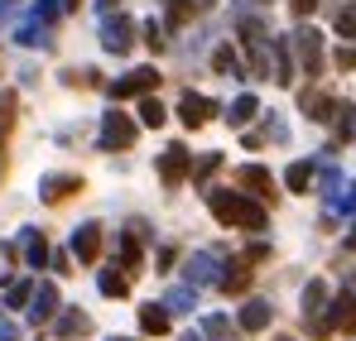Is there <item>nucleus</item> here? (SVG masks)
Here are the masks:
<instances>
[{
  "label": "nucleus",
  "mask_w": 356,
  "mask_h": 341,
  "mask_svg": "<svg viewBox=\"0 0 356 341\" xmlns=\"http://www.w3.org/2000/svg\"><path fill=\"white\" fill-rule=\"evenodd\" d=\"M207 207L222 226H236V231H265V222H270V212L255 197L232 192V188H207Z\"/></svg>",
  "instance_id": "nucleus-1"
},
{
  "label": "nucleus",
  "mask_w": 356,
  "mask_h": 341,
  "mask_svg": "<svg viewBox=\"0 0 356 341\" xmlns=\"http://www.w3.org/2000/svg\"><path fill=\"white\" fill-rule=\"evenodd\" d=\"M289 44H294V53H298V67H303L308 77H318V72H323V34H318L313 24H303V29L289 34Z\"/></svg>",
  "instance_id": "nucleus-2"
},
{
  "label": "nucleus",
  "mask_w": 356,
  "mask_h": 341,
  "mask_svg": "<svg viewBox=\"0 0 356 341\" xmlns=\"http://www.w3.org/2000/svg\"><path fill=\"white\" fill-rule=\"evenodd\" d=\"M135 135H140V125H135L130 115L106 111V115H102V140H97V144L111 154V149H130V144H135Z\"/></svg>",
  "instance_id": "nucleus-3"
},
{
  "label": "nucleus",
  "mask_w": 356,
  "mask_h": 341,
  "mask_svg": "<svg viewBox=\"0 0 356 341\" xmlns=\"http://www.w3.org/2000/svg\"><path fill=\"white\" fill-rule=\"evenodd\" d=\"M159 87V72L154 67H135V72H125L116 82H106V97L111 101H125V97H149Z\"/></svg>",
  "instance_id": "nucleus-4"
},
{
  "label": "nucleus",
  "mask_w": 356,
  "mask_h": 341,
  "mask_svg": "<svg viewBox=\"0 0 356 341\" xmlns=\"http://www.w3.org/2000/svg\"><path fill=\"white\" fill-rule=\"evenodd\" d=\"M130 44H135V19L130 15H106L102 19V49L106 53H130Z\"/></svg>",
  "instance_id": "nucleus-5"
},
{
  "label": "nucleus",
  "mask_w": 356,
  "mask_h": 341,
  "mask_svg": "<svg viewBox=\"0 0 356 341\" xmlns=\"http://www.w3.org/2000/svg\"><path fill=\"white\" fill-rule=\"evenodd\" d=\"M323 317H327L332 332H347V337H352V332H356V293H347V288L332 293L327 308H323Z\"/></svg>",
  "instance_id": "nucleus-6"
},
{
  "label": "nucleus",
  "mask_w": 356,
  "mask_h": 341,
  "mask_svg": "<svg viewBox=\"0 0 356 341\" xmlns=\"http://www.w3.org/2000/svg\"><path fill=\"white\" fill-rule=\"evenodd\" d=\"M24 308H29V322H34V327H49V322L58 317V284H49V279H44V284L29 293V303H24Z\"/></svg>",
  "instance_id": "nucleus-7"
},
{
  "label": "nucleus",
  "mask_w": 356,
  "mask_h": 341,
  "mask_svg": "<svg viewBox=\"0 0 356 341\" xmlns=\"http://www.w3.org/2000/svg\"><path fill=\"white\" fill-rule=\"evenodd\" d=\"M217 111H222V106H217L212 97H197V92H183V101H178V120H183L188 130H202Z\"/></svg>",
  "instance_id": "nucleus-8"
},
{
  "label": "nucleus",
  "mask_w": 356,
  "mask_h": 341,
  "mask_svg": "<svg viewBox=\"0 0 356 341\" xmlns=\"http://www.w3.org/2000/svg\"><path fill=\"white\" fill-rule=\"evenodd\" d=\"M183 269H188V284H193V288H207V284H217V279H222V274H217V269H222L217 250H197V255H188V265H183Z\"/></svg>",
  "instance_id": "nucleus-9"
},
{
  "label": "nucleus",
  "mask_w": 356,
  "mask_h": 341,
  "mask_svg": "<svg viewBox=\"0 0 356 341\" xmlns=\"http://www.w3.org/2000/svg\"><path fill=\"white\" fill-rule=\"evenodd\" d=\"M188 164H193V154H188L183 144H169V149L159 154V183H164V188H178V183L188 178Z\"/></svg>",
  "instance_id": "nucleus-10"
},
{
  "label": "nucleus",
  "mask_w": 356,
  "mask_h": 341,
  "mask_svg": "<svg viewBox=\"0 0 356 341\" xmlns=\"http://www.w3.org/2000/svg\"><path fill=\"white\" fill-rule=\"evenodd\" d=\"M72 255H77L82 265H97V260H102V226H97V222H82V226L72 231Z\"/></svg>",
  "instance_id": "nucleus-11"
},
{
  "label": "nucleus",
  "mask_w": 356,
  "mask_h": 341,
  "mask_svg": "<svg viewBox=\"0 0 356 341\" xmlns=\"http://www.w3.org/2000/svg\"><path fill=\"white\" fill-rule=\"evenodd\" d=\"M72 192H82V178H77V173H44V178H39V197H44V202H63V197H72Z\"/></svg>",
  "instance_id": "nucleus-12"
},
{
  "label": "nucleus",
  "mask_w": 356,
  "mask_h": 341,
  "mask_svg": "<svg viewBox=\"0 0 356 341\" xmlns=\"http://www.w3.org/2000/svg\"><path fill=\"white\" fill-rule=\"evenodd\" d=\"M232 178H236V188H250L245 197H270L275 192V178H270V169H260V164H241Z\"/></svg>",
  "instance_id": "nucleus-13"
},
{
  "label": "nucleus",
  "mask_w": 356,
  "mask_h": 341,
  "mask_svg": "<svg viewBox=\"0 0 356 341\" xmlns=\"http://www.w3.org/2000/svg\"><path fill=\"white\" fill-rule=\"evenodd\" d=\"M270 317H275V308H270L265 298H250V303L241 308V317H236V332H265Z\"/></svg>",
  "instance_id": "nucleus-14"
},
{
  "label": "nucleus",
  "mask_w": 356,
  "mask_h": 341,
  "mask_svg": "<svg viewBox=\"0 0 356 341\" xmlns=\"http://www.w3.org/2000/svg\"><path fill=\"white\" fill-rule=\"evenodd\" d=\"M15 44H24V49H54V24H39L34 15L15 29Z\"/></svg>",
  "instance_id": "nucleus-15"
},
{
  "label": "nucleus",
  "mask_w": 356,
  "mask_h": 341,
  "mask_svg": "<svg viewBox=\"0 0 356 341\" xmlns=\"http://www.w3.org/2000/svg\"><path fill=\"white\" fill-rule=\"evenodd\" d=\"M298 111L308 115V120H332V111H337V101H332L327 92H318V87H308V92L298 97Z\"/></svg>",
  "instance_id": "nucleus-16"
},
{
  "label": "nucleus",
  "mask_w": 356,
  "mask_h": 341,
  "mask_svg": "<svg viewBox=\"0 0 356 341\" xmlns=\"http://www.w3.org/2000/svg\"><path fill=\"white\" fill-rule=\"evenodd\" d=\"M54 332H58V341H77V337L92 332V317L77 313V308H72V313H58V317H54Z\"/></svg>",
  "instance_id": "nucleus-17"
},
{
  "label": "nucleus",
  "mask_w": 356,
  "mask_h": 341,
  "mask_svg": "<svg viewBox=\"0 0 356 341\" xmlns=\"http://www.w3.org/2000/svg\"><path fill=\"white\" fill-rule=\"evenodd\" d=\"M255 115H260V101H255L250 92H241L236 101L227 106V125H232V130H245V125H250Z\"/></svg>",
  "instance_id": "nucleus-18"
},
{
  "label": "nucleus",
  "mask_w": 356,
  "mask_h": 341,
  "mask_svg": "<svg viewBox=\"0 0 356 341\" xmlns=\"http://www.w3.org/2000/svg\"><path fill=\"white\" fill-rule=\"evenodd\" d=\"M270 58H275V82L289 87L294 82V58H289V39H270Z\"/></svg>",
  "instance_id": "nucleus-19"
},
{
  "label": "nucleus",
  "mask_w": 356,
  "mask_h": 341,
  "mask_svg": "<svg viewBox=\"0 0 356 341\" xmlns=\"http://www.w3.org/2000/svg\"><path fill=\"white\" fill-rule=\"evenodd\" d=\"M202 10H212V0H169V29H183L193 15H202Z\"/></svg>",
  "instance_id": "nucleus-20"
},
{
  "label": "nucleus",
  "mask_w": 356,
  "mask_h": 341,
  "mask_svg": "<svg viewBox=\"0 0 356 341\" xmlns=\"http://www.w3.org/2000/svg\"><path fill=\"white\" fill-rule=\"evenodd\" d=\"M19 245H24L29 269H44V265H49V240H44V231H24V235H19Z\"/></svg>",
  "instance_id": "nucleus-21"
},
{
  "label": "nucleus",
  "mask_w": 356,
  "mask_h": 341,
  "mask_svg": "<svg viewBox=\"0 0 356 341\" xmlns=\"http://www.w3.org/2000/svg\"><path fill=\"white\" fill-rule=\"evenodd\" d=\"M140 327H145L149 337H164V332H169V308H164V303H145V308H140Z\"/></svg>",
  "instance_id": "nucleus-22"
},
{
  "label": "nucleus",
  "mask_w": 356,
  "mask_h": 341,
  "mask_svg": "<svg viewBox=\"0 0 356 341\" xmlns=\"http://www.w3.org/2000/svg\"><path fill=\"white\" fill-rule=\"evenodd\" d=\"M140 265H145V250H140V235H135V231H125V235H120V269H125V274H135Z\"/></svg>",
  "instance_id": "nucleus-23"
},
{
  "label": "nucleus",
  "mask_w": 356,
  "mask_h": 341,
  "mask_svg": "<svg viewBox=\"0 0 356 341\" xmlns=\"http://www.w3.org/2000/svg\"><path fill=\"white\" fill-rule=\"evenodd\" d=\"M97 288H102L106 298H125V293H130V274H120L116 265H111V269L97 274Z\"/></svg>",
  "instance_id": "nucleus-24"
},
{
  "label": "nucleus",
  "mask_w": 356,
  "mask_h": 341,
  "mask_svg": "<svg viewBox=\"0 0 356 341\" xmlns=\"http://www.w3.org/2000/svg\"><path fill=\"white\" fill-rule=\"evenodd\" d=\"M327 308V284L323 279H308V288H303V317H318Z\"/></svg>",
  "instance_id": "nucleus-25"
},
{
  "label": "nucleus",
  "mask_w": 356,
  "mask_h": 341,
  "mask_svg": "<svg viewBox=\"0 0 356 341\" xmlns=\"http://www.w3.org/2000/svg\"><path fill=\"white\" fill-rule=\"evenodd\" d=\"M217 288H227V293H245V288H250V269H245V260L227 265V274L217 279Z\"/></svg>",
  "instance_id": "nucleus-26"
},
{
  "label": "nucleus",
  "mask_w": 356,
  "mask_h": 341,
  "mask_svg": "<svg viewBox=\"0 0 356 341\" xmlns=\"http://www.w3.org/2000/svg\"><path fill=\"white\" fill-rule=\"evenodd\" d=\"M164 308H169V313H193V308H197V288L193 284L169 288V293H164Z\"/></svg>",
  "instance_id": "nucleus-27"
},
{
  "label": "nucleus",
  "mask_w": 356,
  "mask_h": 341,
  "mask_svg": "<svg viewBox=\"0 0 356 341\" xmlns=\"http://www.w3.org/2000/svg\"><path fill=\"white\" fill-rule=\"evenodd\" d=\"M202 337L207 341H236L241 332L232 327V317H217V313H212V317H202Z\"/></svg>",
  "instance_id": "nucleus-28"
},
{
  "label": "nucleus",
  "mask_w": 356,
  "mask_h": 341,
  "mask_svg": "<svg viewBox=\"0 0 356 341\" xmlns=\"http://www.w3.org/2000/svg\"><path fill=\"white\" fill-rule=\"evenodd\" d=\"M284 188H289V192H308V188H313V169H308L303 159L289 164V169H284Z\"/></svg>",
  "instance_id": "nucleus-29"
},
{
  "label": "nucleus",
  "mask_w": 356,
  "mask_h": 341,
  "mask_svg": "<svg viewBox=\"0 0 356 341\" xmlns=\"http://www.w3.org/2000/svg\"><path fill=\"white\" fill-rule=\"evenodd\" d=\"M212 67H217V72H232V77H241V53L232 49V44H222V49L212 53Z\"/></svg>",
  "instance_id": "nucleus-30"
},
{
  "label": "nucleus",
  "mask_w": 356,
  "mask_h": 341,
  "mask_svg": "<svg viewBox=\"0 0 356 341\" xmlns=\"http://www.w3.org/2000/svg\"><path fill=\"white\" fill-rule=\"evenodd\" d=\"M164 120H169V111H164V106H159L154 97H145V101H140V125H149V130H159Z\"/></svg>",
  "instance_id": "nucleus-31"
},
{
  "label": "nucleus",
  "mask_w": 356,
  "mask_h": 341,
  "mask_svg": "<svg viewBox=\"0 0 356 341\" xmlns=\"http://www.w3.org/2000/svg\"><path fill=\"white\" fill-rule=\"evenodd\" d=\"M332 120H337V135H342V140H356V106H352V101H347V106H337Z\"/></svg>",
  "instance_id": "nucleus-32"
},
{
  "label": "nucleus",
  "mask_w": 356,
  "mask_h": 341,
  "mask_svg": "<svg viewBox=\"0 0 356 341\" xmlns=\"http://www.w3.org/2000/svg\"><path fill=\"white\" fill-rule=\"evenodd\" d=\"M222 169V154H202L197 164H188V173H193V183H207L212 173Z\"/></svg>",
  "instance_id": "nucleus-33"
},
{
  "label": "nucleus",
  "mask_w": 356,
  "mask_h": 341,
  "mask_svg": "<svg viewBox=\"0 0 356 341\" xmlns=\"http://www.w3.org/2000/svg\"><path fill=\"white\" fill-rule=\"evenodd\" d=\"M29 293H34L29 279H15V284L5 288V308H24V303H29Z\"/></svg>",
  "instance_id": "nucleus-34"
},
{
  "label": "nucleus",
  "mask_w": 356,
  "mask_h": 341,
  "mask_svg": "<svg viewBox=\"0 0 356 341\" xmlns=\"http://www.w3.org/2000/svg\"><path fill=\"white\" fill-rule=\"evenodd\" d=\"M337 34H342V39H352V44H356V0H352V5H342V10H337Z\"/></svg>",
  "instance_id": "nucleus-35"
},
{
  "label": "nucleus",
  "mask_w": 356,
  "mask_h": 341,
  "mask_svg": "<svg viewBox=\"0 0 356 341\" xmlns=\"http://www.w3.org/2000/svg\"><path fill=\"white\" fill-rule=\"evenodd\" d=\"M318 192L337 202V192H342V169H323V178H318Z\"/></svg>",
  "instance_id": "nucleus-36"
},
{
  "label": "nucleus",
  "mask_w": 356,
  "mask_h": 341,
  "mask_svg": "<svg viewBox=\"0 0 356 341\" xmlns=\"http://www.w3.org/2000/svg\"><path fill=\"white\" fill-rule=\"evenodd\" d=\"M58 15H63V0H34V19L39 24H54Z\"/></svg>",
  "instance_id": "nucleus-37"
},
{
  "label": "nucleus",
  "mask_w": 356,
  "mask_h": 341,
  "mask_svg": "<svg viewBox=\"0 0 356 341\" xmlns=\"http://www.w3.org/2000/svg\"><path fill=\"white\" fill-rule=\"evenodd\" d=\"M145 44H149L154 53H159V49L169 44V39H164V24H159V19H145Z\"/></svg>",
  "instance_id": "nucleus-38"
},
{
  "label": "nucleus",
  "mask_w": 356,
  "mask_h": 341,
  "mask_svg": "<svg viewBox=\"0 0 356 341\" xmlns=\"http://www.w3.org/2000/svg\"><path fill=\"white\" fill-rule=\"evenodd\" d=\"M15 97H0V140H5V135H10V125H15Z\"/></svg>",
  "instance_id": "nucleus-39"
},
{
  "label": "nucleus",
  "mask_w": 356,
  "mask_h": 341,
  "mask_svg": "<svg viewBox=\"0 0 356 341\" xmlns=\"http://www.w3.org/2000/svg\"><path fill=\"white\" fill-rule=\"evenodd\" d=\"M337 67H342V72H356V44H342V49H337Z\"/></svg>",
  "instance_id": "nucleus-40"
},
{
  "label": "nucleus",
  "mask_w": 356,
  "mask_h": 341,
  "mask_svg": "<svg viewBox=\"0 0 356 341\" xmlns=\"http://www.w3.org/2000/svg\"><path fill=\"white\" fill-rule=\"evenodd\" d=\"M265 255H270V245H265V240H255V245H250V250H245V265H260V260H265Z\"/></svg>",
  "instance_id": "nucleus-41"
},
{
  "label": "nucleus",
  "mask_w": 356,
  "mask_h": 341,
  "mask_svg": "<svg viewBox=\"0 0 356 341\" xmlns=\"http://www.w3.org/2000/svg\"><path fill=\"white\" fill-rule=\"evenodd\" d=\"M265 140H289V130H284V120H270V125H265Z\"/></svg>",
  "instance_id": "nucleus-42"
},
{
  "label": "nucleus",
  "mask_w": 356,
  "mask_h": 341,
  "mask_svg": "<svg viewBox=\"0 0 356 341\" xmlns=\"http://www.w3.org/2000/svg\"><path fill=\"white\" fill-rule=\"evenodd\" d=\"M289 5H294V15H313V5H318V0H289Z\"/></svg>",
  "instance_id": "nucleus-43"
},
{
  "label": "nucleus",
  "mask_w": 356,
  "mask_h": 341,
  "mask_svg": "<svg viewBox=\"0 0 356 341\" xmlns=\"http://www.w3.org/2000/svg\"><path fill=\"white\" fill-rule=\"evenodd\" d=\"M347 250H356V222H352V235H347Z\"/></svg>",
  "instance_id": "nucleus-44"
},
{
  "label": "nucleus",
  "mask_w": 356,
  "mask_h": 341,
  "mask_svg": "<svg viewBox=\"0 0 356 341\" xmlns=\"http://www.w3.org/2000/svg\"><path fill=\"white\" fill-rule=\"evenodd\" d=\"M63 5H67V10H77V0H63Z\"/></svg>",
  "instance_id": "nucleus-45"
},
{
  "label": "nucleus",
  "mask_w": 356,
  "mask_h": 341,
  "mask_svg": "<svg viewBox=\"0 0 356 341\" xmlns=\"http://www.w3.org/2000/svg\"><path fill=\"white\" fill-rule=\"evenodd\" d=\"M183 341H202V337H193V332H188V337H183Z\"/></svg>",
  "instance_id": "nucleus-46"
},
{
  "label": "nucleus",
  "mask_w": 356,
  "mask_h": 341,
  "mask_svg": "<svg viewBox=\"0 0 356 341\" xmlns=\"http://www.w3.org/2000/svg\"><path fill=\"white\" fill-rule=\"evenodd\" d=\"M111 341H135V337H111Z\"/></svg>",
  "instance_id": "nucleus-47"
},
{
  "label": "nucleus",
  "mask_w": 356,
  "mask_h": 341,
  "mask_svg": "<svg viewBox=\"0 0 356 341\" xmlns=\"http://www.w3.org/2000/svg\"><path fill=\"white\" fill-rule=\"evenodd\" d=\"M102 5H106V10H111V5H116V0H102Z\"/></svg>",
  "instance_id": "nucleus-48"
},
{
  "label": "nucleus",
  "mask_w": 356,
  "mask_h": 341,
  "mask_svg": "<svg viewBox=\"0 0 356 341\" xmlns=\"http://www.w3.org/2000/svg\"><path fill=\"white\" fill-rule=\"evenodd\" d=\"M275 341H294V337H275Z\"/></svg>",
  "instance_id": "nucleus-49"
},
{
  "label": "nucleus",
  "mask_w": 356,
  "mask_h": 341,
  "mask_svg": "<svg viewBox=\"0 0 356 341\" xmlns=\"http://www.w3.org/2000/svg\"><path fill=\"white\" fill-rule=\"evenodd\" d=\"M0 173H5V159H0Z\"/></svg>",
  "instance_id": "nucleus-50"
},
{
  "label": "nucleus",
  "mask_w": 356,
  "mask_h": 341,
  "mask_svg": "<svg viewBox=\"0 0 356 341\" xmlns=\"http://www.w3.org/2000/svg\"><path fill=\"white\" fill-rule=\"evenodd\" d=\"M5 341H15V337H5Z\"/></svg>",
  "instance_id": "nucleus-51"
}]
</instances>
